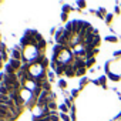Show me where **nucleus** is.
Returning a JSON list of instances; mask_svg holds the SVG:
<instances>
[{"instance_id":"nucleus-3","label":"nucleus","mask_w":121,"mask_h":121,"mask_svg":"<svg viewBox=\"0 0 121 121\" xmlns=\"http://www.w3.org/2000/svg\"><path fill=\"white\" fill-rule=\"evenodd\" d=\"M16 83H17L16 74H13V76H6V78H4V86H6V87H12V86H14Z\"/></svg>"},{"instance_id":"nucleus-17","label":"nucleus","mask_w":121,"mask_h":121,"mask_svg":"<svg viewBox=\"0 0 121 121\" xmlns=\"http://www.w3.org/2000/svg\"><path fill=\"white\" fill-rule=\"evenodd\" d=\"M6 78V76L4 74H2V73H0V81H2V80H4Z\"/></svg>"},{"instance_id":"nucleus-12","label":"nucleus","mask_w":121,"mask_h":121,"mask_svg":"<svg viewBox=\"0 0 121 121\" xmlns=\"http://www.w3.org/2000/svg\"><path fill=\"white\" fill-rule=\"evenodd\" d=\"M60 110H61L63 112H67V111H69V110H67V105H64V104H63V105H60Z\"/></svg>"},{"instance_id":"nucleus-11","label":"nucleus","mask_w":121,"mask_h":121,"mask_svg":"<svg viewBox=\"0 0 121 121\" xmlns=\"http://www.w3.org/2000/svg\"><path fill=\"white\" fill-rule=\"evenodd\" d=\"M50 120H51V121H58V117H57L56 114H50Z\"/></svg>"},{"instance_id":"nucleus-4","label":"nucleus","mask_w":121,"mask_h":121,"mask_svg":"<svg viewBox=\"0 0 121 121\" xmlns=\"http://www.w3.org/2000/svg\"><path fill=\"white\" fill-rule=\"evenodd\" d=\"M10 66H12L14 70H19V69H20V60H14V58H12V60H10Z\"/></svg>"},{"instance_id":"nucleus-16","label":"nucleus","mask_w":121,"mask_h":121,"mask_svg":"<svg viewBox=\"0 0 121 121\" xmlns=\"http://www.w3.org/2000/svg\"><path fill=\"white\" fill-rule=\"evenodd\" d=\"M61 118H63V120H64V121H69V117H67V115H66V114H63V115H61Z\"/></svg>"},{"instance_id":"nucleus-10","label":"nucleus","mask_w":121,"mask_h":121,"mask_svg":"<svg viewBox=\"0 0 121 121\" xmlns=\"http://www.w3.org/2000/svg\"><path fill=\"white\" fill-rule=\"evenodd\" d=\"M94 64V58H90V60H87V63H86V66L87 67H91Z\"/></svg>"},{"instance_id":"nucleus-15","label":"nucleus","mask_w":121,"mask_h":121,"mask_svg":"<svg viewBox=\"0 0 121 121\" xmlns=\"http://www.w3.org/2000/svg\"><path fill=\"white\" fill-rule=\"evenodd\" d=\"M84 73V69H80V70H77V76H81Z\"/></svg>"},{"instance_id":"nucleus-18","label":"nucleus","mask_w":121,"mask_h":121,"mask_svg":"<svg viewBox=\"0 0 121 121\" xmlns=\"http://www.w3.org/2000/svg\"><path fill=\"white\" fill-rule=\"evenodd\" d=\"M111 17H112V16H111V14H108V16H107V22H111Z\"/></svg>"},{"instance_id":"nucleus-5","label":"nucleus","mask_w":121,"mask_h":121,"mask_svg":"<svg viewBox=\"0 0 121 121\" xmlns=\"http://www.w3.org/2000/svg\"><path fill=\"white\" fill-rule=\"evenodd\" d=\"M9 101H10V98L7 97V95H4V94H0V104H9Z\"/></svg>"},{"instance_id":"nucleus-14","label":"nucleus","mask_w":121,"mask_h":121,"mask_svg":"<svg viewBox=\"0 0 121 121\" xmlns=\"http://www.w3.org/2000/svg\"><path fill=\"white\" fill-rule=\"evenodd\" d=\"M108 41H117V37H107Z\"/></svg>"},{"instance_id":"nucleus-2","label":"nucleus","mask_w":121,"mask_h":121,"mask_svg":"<svg viewBox=\"0 0 121 121\" xmlns=\"http://www.w3.org/2000/svg\"><path fill=\"white\" fill-rule=\"evenodd\" d=\"M10 100H13V103L16 104V107H19V105H22V104H23V100H22V97L17 94V91H16V90H13V91H12V94H10Z\"/></svg>"},{"instance_id":"nucleus-8","label":"nucleus","mask_w":121,"mask_h":121,"mask_svg":"<svg viewBox=\"0 0 121 121\" xmlns=\"http://www.w3.org/2000/svg\"><path fill=\"white\" fill-rule=\"evenodd\" d=\"M6 71H7L10 76H13V74H14V69H13L12 66H6Z\"/></svg>"},{"instance_id":"nucleus-6","label":"nucleus","mask_w":121,"mask_h":121,"mask_svg":"<svg viewBox=\"0 0 121 121\" xmlns=\"http://www.w3.org/2000/svg\"><path fill=\"white\" fill-rule=\"evenodd\" d=\"M22 43H23L24 46L29 44V43H30V44H34V39H31V37H24V39L22 40Z\"/></svg>"},{"instance_id":"nucleus-7","label":"nucleus","mask_w":121,"mask_h":121,"mask_svg":"<svg viewBox=\"0 0 121 121\" xmlns=\"http://www.w3.org/2000/svg\"><path fill=\"white\" fill-rule=\"evenodd\" d=\"M12 56H13V58H14V60H20V57H22V54H20V51H19L17 48L12 51Z\"/></svg>"},{"instance_id":"nucleus-13","label":"nucleus","mask_w":121,"mask_h":121,"mask_svg":"<svg viewBox=\"0 0 121 121\" xmlns=\"http://www.w3.org/2000/svg\"><path fill=\"white\" fill-rule=\"evenodd\" d=\"M58 84H60V87H63V88L66 87V81H64V80H60V81H58Z\"/></svg>"},{"instance_id":"nucleus-9","label":"nucleus","mask_w":121,"mask_h":121,"mask_svg":"<svg viewBox=\"0 0 121 121\" xmlns=\"http://www.w3.org/2000/svg\"><path fill=\"white\" fill-rule=\"evenodd\" d=\"M47 108H48V110H54V108H56V104H54L53 101H50V103L47 104Z\"/></svg>"},{"instance_id":"nucleus-1","label":"nucleus","mask_w":121,"mask_h":121,"mask_svg":"<svg viewBox=\"0 0 121 121\" xmlns=\"http://www.w3.org/2000/svg\"><path fill=\"white\" fill-rule=\"evenodd\" d=\"M0 114H2L4 118H6V117H9V118H13L12 110H10V107H9V105H6V104H0Z\"/></svg>"}]
</instances>
